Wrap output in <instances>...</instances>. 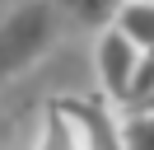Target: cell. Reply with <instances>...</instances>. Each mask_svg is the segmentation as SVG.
<instances>
[{
    "instance_id": "cell-4",
    "label": "cell",
    "mask_w": 154,
    "mask_h": 150,
    "mask_svg": "<svg viewBox=\"0 0 154 150\" xmlns=\"http://www.w3.org/2000/svg\"><path fill=\"white\" fill-rule=\"evenodd\" d=\"M28 150H84L75 122H70V112L61 108V103H51V108L42 112V127H38V136H33Z\"/></svg>"
},
{
    "instance_id": "cell-5",
    "label": "cell",
    "mask_w": 154,
    "mask_h": 150,
    "mask_svg": "<svg viewBox=\"0 0 154 150\" xmlns=\"http://www.w3.org/2000/svg\"><path fill=\"white\" fill-rule=\"evenodd\" d=\"M61 5H66V14L75 19V24L107 33V28H117V19H122V9L131 5V0H61Z\"/></svg>"
},
{
    "instance_id": "cell-8",
    "label": "cell",
    "mask_w": 154,
    "mask_h": 150,
    "mask_svg": "<svg viewBox=\"0 0 154 150\" xmlns=\"http://www.w3.org/2000/svg\"><path fill=\"white\" fill-rule=\"evenodd\" d=\"M149 99H154V52H145V56H140V70H135V80H131V99H126V112L145 108Z\"/></svg>"
},
{
    "instance_id": "cell-6",
    "label": "cell",
    "mask_w": 154,
    "mask_h": 150,
    "mask_svg": "<svg viewBox=\"0 0 154 150\" xmlns=\"http://www.w3.org/2000/svg\"><path fill=\"white\" fill-rule=\"evenodd\" d=\"M117 33L131 38L140 52H154V0H131L117 19Z\"/></svg>"
},
{
    "instance_id": "cell-3",
    "label": "cell",
    "mask_w": 154,
    "mask_h": 150,
    "mask_svg": "<svg viewBox=\"0 0 154 150\" xmlns=\"http://www.w3.org/2000/svg\"><path fill=\"white\" fill-rule=\"evenodd\" d=\"M61 108L70 112L84 150H126L122 145V117H112L107 99H61Z\"/></svg>"
},
{
    "instance_id": "cell-1",
    "label": "cell",
    "mask_w": 154,
    "mask_h": 150,
    "mask_svg": "<svg viewBox=\"0 0 154 150\" xmlns=\"http://www.w3.org/2000/svg\"><path fill=\"white\" fill-rule=\"evenodd\" d=\"M56 33H61V19L51 0H19L0 24V70L19 80L28 66H38L56 47Z\"/></svg>"
},
{
    "instance_id": "cell-9",
    "label": "cell",
    "mask_w": 154,
    "mask_h": 150,
    "mask_svg": "<svg viewBox=\"0 0 154 150\" xmlns=\"http://www.w3.org/2000/svg\"><path fill=\"white\" fill-rule=\"evenodd\" d=\"M140 112H154V99H149V103H145V108H140Z\"/></svg>"
},
{
    "instance_id": "cell-7",
    "label": "cell",
    "mask_w": 154,
    "mask_h": 150,
    "mask_svg": "<svg viewBox=\"0 0 154 150\" xmlns=\"http://www.w3.org/2000/svg\"><path fill=\"white\" fill-rule=\"evenodd\" d=\"M122 145L126 150H154V112H122Z\"/></svg>"
},
{
    "instance_id": "cell-2",
    "label": "cell",
    "mask_w": 154,
    "mask_h": 150,
    "mask_svg": "<svg viewBox=\"0 0 154 150\" xmlns=\"http://www.w3.org/2000/svg\"><path fill=\"white\" fill-rule=\"evenodd\" d=\"M140 56H145V52L131 42V38H122L117 28L98 33V42H94V75H98V89H103L107 103L126 108V99H131V80H135V70H140Z\"/></svg>"
}]
</instances>
